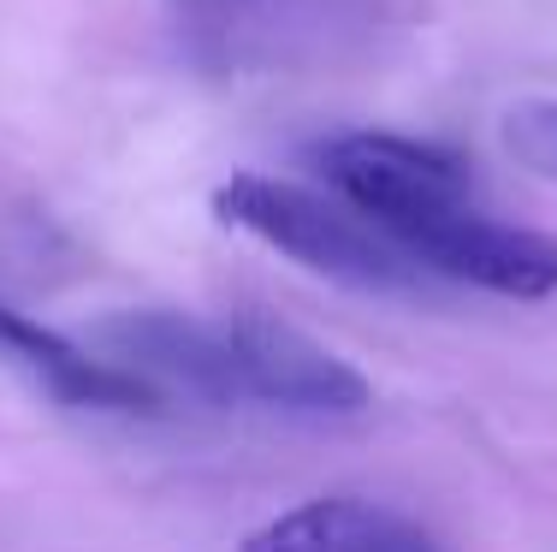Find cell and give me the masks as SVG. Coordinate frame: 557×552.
I'll list each match as a JSON object with an SVG mask.
<instances>
[{"label": "cell", "instance_id": "cell-1", "mask_svg": "<svg viewBox=\"0 0 557 552\" xmlns=\"http://www.w3.org/2000/svg\"><path fill=\"white\" fill-rule=\"evenodd\" d=\"M214 214L232 232L278 249L285 261H297V268L321 273L333 285H350V292H416L428 280L380 226H368L356 208L309 191V184L232 173L214 191Z\"/></svg>", "mask_w": 557, "mask_h": 552}, {"label": "cell", "instance_id": "cell-2", "mask_svg": "<svg viewBox=\"0 0 557 552\" xmlns=\"http://www.w3.org/2000/svg\"><path fill=\"white\" fill-rule=\"evenodd\" d=\"M314 173L344 208L380 226L404 249L421 226H433L450 208L474 203V173L457 149L421 137H397V131H338L321 137L314 149Z\"/></svg>", "mask_w": 557, "mask_h": 552}, {"label": "cell", "instance_id": "cell-3", "mask_svg": "<svg viewBox=\"0 0 557 552\" xmlns=\"http://www.w3.org/2000/svg\"><path fill=\"white\" fill-rule=\"evenodd\" d=\"M225 327V368H232V404L261 410H297V416H356L368 410V380L338 351L309 339L302 327L273 315H220Z\"/></svg>", "mask_w": 557, "mask_h": 552}, {"label": "cell", "instance_id": "cell-4", "mask_svg": "<svg viewBox=\"0 0 557 552\" xmlns=\"http://www.w3.org/2000/svg\"><path fill=\"white\" fill-rule=\"evenodd\" d=\"M428 280L474 285L493 297H516V304H546L557 297V238L534 226H510V220L486 214L481 203L450 208L433 226H421L404 244Z\"/></svg>", "mask_w": 557, "mask_h": 552}, {"label": "cell", "instance_id": "cell-5", "mask_svg": "<svg viewBox=\"0 0 557 552\" xmlns=\"http://www.w3.org/2000/svg\"><path fill=\"white\" fill-rule=\"evenodd\" d=\"M0 357L12 368H24V375L36 380L42 392H54L60 404H72V410H161V392L143 387L137 375H125L119 363L108 357H89L84 345H72L65 333L54 327L30 321V315L7 309L0 304Z\"/></svg>", "mask_w": 557, "mask_h": 552}, {"label": "cell", "instance_id": "cell-6", "mask_svg": "<svg viewBox=\"0 0 557 552\" xmlns=\"http://www.w3.org/2000/svg\"><path fill=\"white\" fill-rule=\"evenodd\" d=\"M237 552H440V541L416 517L380 505V499L326 493L249 529Z\"/></svg>", "mask_w": 557, "mask_h": 552}, {"label": "cell", "instance_id": "cell-7", "mask_svg": "<svg viewBox=\"0 0 557 552\" xmlns=\"http://www.w3.org/2000/svg\"><path fill=\"white\" fill-rule=\"evenodd\" d=\"M178 30L190 48L214 65H249V60H278L297 54L302 19L321 0H172Z\"/></svg>", "mask_w": 557, "mask_h": 552}, {"label": "cell", "instance_id": "cell-8", "mask_svg": "<svg viewBox=\"0 0 557 552\" xmlns=\"http://www.w3.org/2000/svg\"><path fill=\"white\" fill-rule=\"evenodd\" d=\"M504 149L534 179L557 184V101H516L504 113Z\"/></svg>", "mask_w": 557, "mask_h": 552}]
</instances>
